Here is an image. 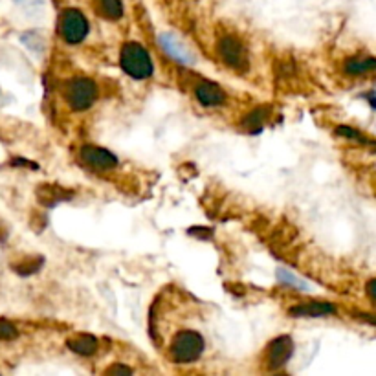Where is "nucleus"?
<instances>
[{
    "instance_id": "7ed1b4c3",
    "label": "nucleus",
    "mask_w": 376,
    "mask_h": 376,
    "mask_svg": "<svg viewBox=\"0 0 376 376\" xmlns=\"http://www.w3.org/2000/svg\"><path fill=\"white\" fill-rule=\"evenodd\" d=\"M97 88L92 79L77 77L72 79L70 83H66L65 87V97L68 101V105L74 110H85L92 105L96 101Z\"/></svg>"
},
{
    "instance_id": "9b49d317",
    "label": "nucleus",
    "mask_w": 376,
    "mask_h": 376,
    "mask_svg": "<svg viewBox=\"0 0 376 376\" xmlns=\"http://www.w3.org/2000/svg\"><path fill=\"white\" fill-rule=\"evenodd\" d=\"M37 195H39L41 202H43L44 206H53L57 202L70 200L72 197V193L65 191V189L59 188V186H50V184L41 186V188L37 189Z\"/></svg>"
},
{
    "instance_id": "6ab92c4d",
    "label": "nucleus",
    "mask_w": 376,
    "mask_h": 376,
    "mask_svg": "<svg viewBox=\"0 0 376 376\" xmlns=\"http://www.w3.org/2000/svg\"><path fill=\"white\" fill-rule=\"evenodd\" d=\"M336 132L340 136H347V138H353V140H362V134H360V132H356V131H353V129H349V127H340Z\"/></svg>"
},
{
    "instance_id": "4468645a",
    "label": "nucleus",
    "mask_w": 376,
    "mask_h": 376,
    "mask_svg": "<svg viewBox=\"0 0 376 376\" xmlns=\"http://www.w3.org/2000/svg\"><path fill=\"white\" fill-rule=\"evenodd\" d=\"M97 14L103 15L109 21H118L123 15L122 0H96Z\"/></svg>"
},
{
    "instance_id": "f3484780",
    "label": "nucleus",
    "mask_w": 376,
    "mask_h": 376,
    "mask_svg": "<svg viewBox=\"0 0 376 376\" xmlns=\"http://www.w3.org/2000/svg\"><path fill=\"white\" fill-rule=\"evenodd\" d=\"M277 277H279V281H283V283H286V284H290V286H294V289L306 290V283L299 281L298 277H294L292 274H289V272L277 270Z\"/></svg>"
},
{
    "instance_id": "423d86ee",
    "label": "nucleus",
    "mask_w": 376,
    "mask_h": 376,
    "mask_svg": "<svg viewBox=\"0 0 376 376\" xmlns=\"http://www.w3.org/2000/svg\"><path fill=\"white\" fill-rule=\"evenodd\" d=\"M81 158L88 167H92L96 171H110L118 166V160L112 153H109L103 147H96V145L81 147Z\"/></svg>"
},
{
    "instance_id": "dca6fc26",
    "label": "nucleus",
    "mask_w": 376,
    "mask_h": 376,
    "mask_svg": "<svg viewBox=\"0 0 376 376\" xmlns=\"http://www.w3.org/2000/svg\"><path fill=\"white\" fill-rule=\"evenodd\" d=\"M41 267H43V257H36L33 261L28 259V261H24V263L15 264L14 268L17 274H21V276H31V274H36Z\"/></svg>"
},
{
    "instance_id": "a211bd4d",
    "label": "nucleus",
    "mask_w": 376,
    "mask_h": 376,
    "mask_svg": "<svg viewBox=\"0 0 376 376\" xmlns=\"http://www.w3.org/2000/svg\"><path fill=\"white\" fill-rule=\"evenodd\" d=\"M18 336L15 325H11L9 321L0 320V340H15Z\"/></svg>"
},
{
    "instance_id": "f8f14e48",
    "label": "nucleus",
    "mask_w": 376,
    "mask_h": 376,
    "mask_svg": "<svg viewBox=\"0 0 376 376\" xmlns=\"http://www.w3.org/2000/svg\"><path fill=\"white\" fill-rule=\"evenodd\" d=\"M68 349L81 356H90L97 350V340L90 334H81V336L68 340Z\"/></svg>"
},
{
    "instance_id": "f257e3e1",
    "label": "nucleus",
    "mask_w": 376,
    "mask_h": 376,
    "mask_svg": "<svg viewBox=\"0 0 376 376\" xmlns=\"http://www.w3.org/2000/svg\"><path fill=\"white\" fill-rule=\"evenodd\" d=\"M122 68L134 79H147L153 75V61L149 52L138 43H127L119 55Z\"/></svg>"
},
{
    "instance_id": "39448f33",
    "label": "nucleus",
    "mask_w": 376,
    "mask_h": 376,
    "mask_svg": "<svg viewBox=\"0 0 376 376\" xmlns=\"http://www.w3.org/2000/svg\"><path fill=\"white\" fill-rule=\"evenodd\" d=\"M59 31L66 43H81L88 33L87 17L79 9H65L59 21Z\"/></svg>"
},
{
    "instance_id": "aec40b11",
    "label": "nucleus",
    "mask_w": 376,
    "mask_h": 376,
    "mask_svg": "<svg viewBox=\"0 0 376 376\" xmlns=\"http://www.w3.org/2000/svg\"><path fill=\"white\" fill-rule=\"evenodd\" d=\"M107 372H109V375H131L132 372V369L131 367H123V365H112V367L110 369H107Z\"/></svg>"
},
{
    "instance_id": "f03ea898",
    "label": "nucleus",
    "mask_w": 376,
    "mask_h": 376,
    "mask_svg": "<svg viewBox=\"0 0 376 376\" xmlns=\"http://www.w3.org/2000/svg\"><path fill=\"white\" fill-rule=\"evenodd\" d=\"M204 353V338L195 331H180L171 343V358L176 363L197 362Z\"/></svg>"
},
{
    "instance_id": "2eb2a0df",
    "label": "nucleus",
    "mask_w": 376,
    "mask_h": 376,
    "mask_svg": "<svg viewBox=\"0 0 376 376\" xmlns=\"http://www.w3.org/2000/svg\"><path fill=\"white\" fill-rule=\"evenodd\" d=\"M268 107H263V109H255L254 112H249L248 118L245 119V125L248 129H252V131H257V129H261L264 125V122H267L268 118Z\"/></svg>"
},
{
    "instance_id": "ddd939ff",
    "label": "nucleus",
    "mask_w": 376,
    "mask_h": 376,
    "mask_svg": "<svg viewBox=\"0 0 376 376\" xmlns=\"http://www.w3.org/2000/svg\"><path fill=\"white\" fill-rule=\"evenodd\" d=\"M372 70H376V59L372 57H353L345 63V72L350 75L367 74Z\"/></svg>"
},
{
    "instance_id": "0eeeda50",
    "label": "nucleus",
    "mask_w": 376,
    "mask_h": 376,
    "mask_svg": "<svg viewBox=\"0 0 376 376\" xmlns=\"http://www.w3.org/2000/svg\"><path fill=\"white\" fill-rule=\"evenodd\" d=\"M294 355V341L290 336H279L272 341L268 347V367L270 369H279L283 367L284 363L289 362Z\"/></svg>"
},
{
    "instance_id": "412c9836",
    "label": "nucleus",
    "mask_w": 376,
    "mask_h": 376,
    "mask_svg": "<svg viewBox=\"0 0 376 376\" xmlns=\"http://www.w3.org/2000/svg\"><path fill=\"white\" fill-rule=\"evenodd\" d=\"M367 294H369V298H371L372 301L376 303V279L369 281V284H367Z\"/></svg>"
},
{
    "instance_id": "9d476101",
    "label": "nucleus",
    "mask_w": 376,
    "mask_h": 376,
    "mask_svg": "<svg viewBox=\"0 0 376 376\" xmlns=\"http://www.w3.org/2000/svg\"><path fill=\"white\" fill-rule=\"evenodd\" d=\"M160 44H162L163 50H166L173 59H176V61L193 63L191 52H189L188 46H186L178 37L171 36V33H163V36L160 37Z\"/></svg>"
},
{
    "instance_id": "20e7f679",
    "label": "nucleus",
    "mask_w": 376,
    "mask_h": 376,
    "mask_svg": "<svg viewBox=\"0 0 376 376\" xmlns=\"http://www.w3.org/2000/svg\"><path fill=\"white\" fill-rule=\"evenodd\" d=\"M217 52H219L220 59L226 63L230 68H233L235 72H246L249 66L248 59V50L245 44L237 37L226 36L219 41L217 44Z\"/></svg>"
},
{
    "instance_id": "1a4fd4ad",
    "label": "nucleus",
    "mask_w": 376,
    "mask_h": 376,
    "mask_svg": "<svg viewBox=\"0 0 376 376\" xmlns=\"http://www.w3.org/2000/svg\"><path fill=\"white\" fill-rule=\"evenodd\" d=\"M334 312H336V308L331 303L325 301L303 303V305L290 308V316L292 318H323V316L334 314Z\"/></svg>"
},
{
    "instance_id": "6e6552de",
    "label": "nucleus",
    "mask_w": 376,
    "mask_h": 376,
    "mask_svg": "<svg viewBox=\"0 0 376 376\" xmlns=\"http://www.w3.org/2000/svg\"><path fill=\"white\" fill-rule=\"evenodd\" d=\"M195 96L204 107H217L222 105L226 101V94L219 85L211 83V81H200L195 88Z\"/></svg>"
}]
</instances>
